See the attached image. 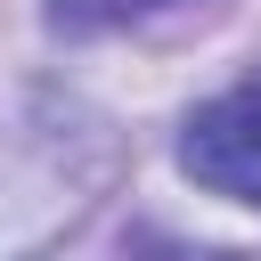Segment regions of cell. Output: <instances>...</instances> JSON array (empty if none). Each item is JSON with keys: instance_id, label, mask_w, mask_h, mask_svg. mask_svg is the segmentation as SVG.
Segmentation results:
<instances>
[{"instance_id": "6da1fadb", "label": "cell", "mask_w": 261, "mask_h": 261, "mask_svg": "<svg viewBox=\"0 0 261 261\" xmlns=\"http://www.w3.org/2000/svg\"><path fill=\"white\" fill-rule=\"evenodd\" d=\"M179 171L228 204H261V73L204 98L179 130Z\"/></svg>"}, {"instance_id": "7a4b0ae2", "label": "cell", "mask_w": 261, "mask_h": 261, "mask_svg": "<svg viewBox=\"0 0 261 261\" xmlns=\"http://www.w3.org/2000/svg\"><path fill=\"white\" fill-rule=\"evenodd\" d=\"M163 8H188V0H49V16L65 33H114V24H139V16H163Z\"/></svg>"}]
</instances>
